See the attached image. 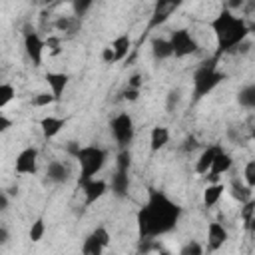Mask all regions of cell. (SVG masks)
I'll use <instances>...</instances> for the list:
<instances>
[{
	"label": "cell",
	"mask_w": 255,
	"mask_h": 255,
	"mask_svg": "<svg viewBox=\"0 0 255 255\" xmlns=\"http://www.w3.org/2000/svg\"><path fill=\"white\" fill-rule=\"evenodd\" d=\"M145 219H147V237H159L169 233L181 215V207L171 201L165 193L149 189L147 193V203L143 205Z\"/></svg>",
	"instance_id": "6da1fadb"
},
{
	"label": "cell",
	"mask_w": 255,
	"mask_h": 255,
	"mask_svg": "<svg viewBox=\"0 0 255 255\" xmlns=\"http://www.w3.org/2000/svg\"><path fill=\"white\" fill-rule=\"evenodd\" d=\"M209 28L215 34L217 40V50H215V60L225 54V52H233L241 42H245L247 34H249V26L245 24L243 18L235 16L229 8H223L211 22Z\"/></svg>",
	"instance_id": "7a4b0ae2"
},
{
	"label": "cell",
	"mask_w": 255,
	"mask_h": 255,
	"mask_svg": "<svg viewBox=\"0 0 255 255\" xmlns=\"http://www.w3.org/2000/svg\"><path fill=\"white\" fill-rule=\"evenodd\" d=\"M217 60H209V62H203L195 74H193V102H199L201 98H205L207 94H211L223 80H225V74H221L217 70Z\"/></svg>",
	"instance_id": "3957f363"
},
{
	"label": "cell",
	"mask_w": 255,
	"mask_h": 255,
	"mask_svg": "<svg viewBox=\"0 0 255 255\" xmlns=\"http://www.w3.org/2000/svg\"><path fill=\"white\" fill-rule=\"evenodd\" d=\"M80 163V177H78V185L94 179V175L104 167L106 163V149L98 147V145H86V147H80L74 155Z\"/></svg>",
	"instance_id": "277c9868"
},
{
	"label": "cell",
	"mask_w": 255,
	"mask_h": 255,
	"mask_svg": "<svg viewBox=\"0 0 255 255\" xmlns=\"http://www.w3.org/2000/svg\"><path fill=\"white\" fill-rule=\"evenodd\" d=\"M110 129H112V135L116 139V143L120 145V149H128V145L131 143L133 135H135V128H133V120L129 114L122 112L118 114L112 122H110Z\"/></svg>",
	"instance_id": "5b68a950"
},
{
	"label": "cell",
	"mask_w": 255,
	"mask_h": 255,
	"mask_svg": "<svg viewBox=\"0 0 255 255\" xmlns=\"http://www.w3.org/2000/svg\"><path fill=\"white\" fill-rule=\"evenodd\" d=\"M169 46H171V52L175 58H185V56L197 52V42L187 28L173 30L169 34Z\"/></svg>",
	"instance_id": "8992f818"
},
{
	"label": "cell",
	"mask_w": 255,
	"mask_h": 255,
	"mask_svg": "<svg viewBox=\"0 0 255 255\" xmlns=\"http://www.w3.org/2000/svg\"><path fill=\"white\" fill-rule=\"evenodd\" d=\"M24 48H26V54L32 60V64L34 66H40L46 46H44V40L40 38V34L34 28H30V26L24 28Z\"/></svg>",
	"instance_id": "52a82bcc"
},
{
	"label": "cell",
	"mask_w": 255,
	"mask_h": 255,
	"mask_svg": "<svg viewBox=\"0 0 255 255\" xmlns=\"http://www.w3.org/2000/svg\"><path fill=\"white\" fill-rule=\"evenodd\" d=\"M179 6V2H175V0H159L157 4H155V8H153V12H151V18H149V22H147V28H145V34L147 32H151L153 28H157L159 24H163L173 12H175V8Z\"/></svg>",
	"instance_id": "ba28073f"
},
{
	"label": "cell",
	"mask_w": 255,
	"mask_h": 255,
	"mask_svg": "<svg viewBox=\"0 0 255 255\" xmlns=\"http://www.w3.org/2000/svg\"><path fill=\"white\" fill-rule=\"evenodd\" d=\"M36 163H38V151H36V147H26V149H22L16 155L14 169L20 175H24V173H36Z\"/></svg>",
	"instance_id": "9c48e42d"
},
{
	"label": "cell",
	"mask_w": 255,
	"mask_h": 255,
	"mask_svg": "<svg viewBox=\"0 0 255 255\" xmlns=\"http://www.w3.org/2000/svg\"><path fill=\"white\" fill-rule=\"evenodd\" d=\"M231 163H233L231 155H229L227 151L219 149V151L215 153V157H213V161H211V167H209V171H207L205 175H207L211 181H217V177H219L221 173H225V171L231 169Z\"/></svg>",
	"instance_id": "30bf717a"
},
{
	"label": "cell",
	"mask_w": 255,
	"mask_h": 255,
	"mask_svg": "<svg viewBox=\"0 0 255 255\" xmlns=\"http://www.w3.org/2000/svg\"><path fill=\"white\" fill-rule=\"evenodd\" d=\"M82 187V191H84V197H86V205H92V203H96L106 191H108V183L104 181V179H90V181H86V183H82L80 185Z\"/></svg>",
	"instance_id": "8fae6325"
},
{
	"label": "cell",
	"mask_w": 255,
	"mask_h": 255,
	"mask_svg": "<svg viewBox=\"0 0 255 255\" xmlns=\"http://www.w3.org/2000/svg\"><path fill=\"white\" fill-rule=\"evenodd\" d=\"M44 78H46V82L50 86V94L54 96V102H60L62 100V94H64V90L68 86L70 76L64 74V72H48Z\"/></svg>",
	"instance_id": "7c38bea8"
},
{
	"label": "cell",
	"mask_w": 255,
	"mask_h": 255,
	"mask_svg": "<svg viewBox=\"0 0 255 255\" xmlns=\"http://www.w3.org/2000/svg\"><path fill=\"white\" fill-rule=\"evenodd\" d=\"M227 237H229L227 229L221 223H209L207 225V249L209 251H217L219 247H223Z\"/></svg>",
	"instance_id": "4fadbf2b"
},
{
	"label": "cell",
	"mask_w": 255,
	"mask_h": 255,
	"mask_svg": "<svg viewBox=\"0 0 255 255\" xmlns=\"http://www.w3.org/2000/svg\"><path fill=\"white\" fill-rule=\"evenodd\" d=\"M66 126V118H56V116H46L40 120V128L44 137H54L62 131V128Z\"/></svg>",
	"instance_id": "5bb4252c"
},
{
	"label": "cell",
	"mask_w": 255,
	"mask_h": 255,
	"mask_svg": "<svg viewBox=\"0 0 255 255\" xmlns=\"http://www.w3.org/2000/svg\"><path fill=\"white\" fill-rule=\"evenodd\" d=\"M46 175L54 183H66L68 177H70V167L66 163H62V161H50L48 169H46Z\"/></svg>",
	"instance_id": "9a60e30c"
},
{
	"label": "cell",
	"mask_w": 255,
	"mask_h": 255,
	"mask_svg": "<svg viewBox=\"0 0 255 255\" xmlns=\"http://www.w3.org/2000/svg\"><path fill=\"white\" fill-rule=\"evenodd\" d=\"M169 141V129L163 126H155L149 131V149L151 151H159L165 143Z\"/></svg>",
	"instance_id": "2e32d148"
},
{
	"label": "cell",
	"mask_w": 255,
	"mask_h": 255,
	"mask_svg": "<svg viewBox=\"0 0 255 255\" xmlns=\"http://www.w3.org/2000/svg\"><path fill=\"white\" fill-rule=\"evenodd\" d=\"M112 193L116 197H120V199L128 197V193H129V177H128V173L116 171L112 175Z\"/></svg>",
	"instance_id": "e0dca14e"
},
{
	"label": "cell",
	"mask_w": 255,
	"mask_h": 255,
	"mask_svg": "<svg viewBox=\"0 0 255 255\" xmlns=\"http://www.w3.org/2000/svg\"><path fill=\"white\" fill-rule=\"evenodd\" d=\"M110 48L114 50V60L120 62V60H124V58L128 56V52L131 50V40H129L128 34H122V36H118V38L112 42Z\"/></svg>",
	"instance_id": "ac0fdd59"
},
{
	"label": "cell",
	"mask_w": 255,
	"mask_h": 255,
	"mask_svg": "<svg viewBox=\"0 0 255 255\" xmlns=\"http://www.w3.org/2000/svg\"><path fill=\"white\" fill-rule=\"evenodd\" d=\"M151 54H153V58H155V60H165V58L173 56L171 46H169V40L159 38V36L151 38Z\"/></svg>",
	"instance_id": "d6986e66"
},
{
	"label": "cell",
	"mask_w": 255,
	"mask_h": 255,
	"mask_svg": "<svg viewBox=\"0 0 255 255\" xmlns=\"http://www.w3.org/2000/svg\"><path fill=\"white\" fill-rule=\"evenodd\" d=\"M217 151H219V147H205V149L201 151V155H199L197 161H195V171H197L199 175H205V173L209 171L211 161H213V157H215Z\"/></svg>",
	"instance_id": "ffe728a7"
},
{
	"label": "cell",
	"mask_w": 255,
	"mask_h": 255,
	"mask_svg": "<svg viewBox=\"0 0 255 255\" xmlns=\"http://www.w3.org/2000/svg\"><path fill=\"white\" fill-rule=\"evenodd\" d=\"M223 191H225L223 183H211V185H207L205 191H203V203H205V207H213L219 201V197L223 195Z\"/></svg>",
	"instance_id": "44dd1931"
},
{
	"label": "cell",
	"mask_w": 255,
	"mask_h": 255,
	"mask_svg": "<svg viewBox=\"0 0 255 255\" xmlns=\"http://www.w3.org/2000/svg\"><path fill=\"white\" fill-rule=\"evenodd\" d=\"M231 197L233 199H237L239 203H247L249 199H253L251 197V187H247V185H243L241 181H237V179H233L231 181Z\"/></svg>",
	"instance_id": "7402d4cb"
},
{
	"label": "cell",
	"mask_w": 255,
	"mask_h": 255,
	"mask_svg": "<svg viewBox=\"0 0 255 255\" xmlns=\"http://www.w3.org/2000/svg\"><path fill=\"white\" fill-rule=\"evenodd\" d=\"M237 100H239V106H243V108H249V110L255 108V86H253V84L245 86V88L239 92Z\"/></svg>",
	"instance_id": "603a6c76"
},
{
	"label": "cell",
	"mask_w": 255,
	"mask_h": 255,
	"mask_svg": "<svg viewBox=\"0 0 255 255\" xmlns=\"http://www.w3.org/2000/svg\"><path fill=\"white\" fill-rule=\"evenodd\" d=\"M104 253V247L96 241V237L90 233L86 239H84V243H82V255H102Z\"/></svg>",
	"instance_id": "cb8c5ba5"
},
{
	"label": "cell",
	"mask_w": 255,
	"mask_h": 255,
	"mask_svg": "<svg viewBox=\"0 0 255 255\" xmlns=\"http://www.w3.org/2000/svg\"><path fill=\"white\" fill-rule=\"evenodd\" d=\"M116 171H122V173H128L129 171V165H131V153L129 149H120L118 151V157H116Z\"/></svg>",
	"instance_id": "d4e9b609"
},
{
	"label": "cell",
	"mask_w": 255,
	"mask_h": 255,
	"mask_svg": "<svg viewBox=\"0 0 255 255\" xmlns=\"http://www.w3.org/2000/svg\"><path fill=\"white\" fill-rule=\"evenodd\" d=\"M44 231H46V225H44V219L42 217H38L34 223H32V227H30V239L34 241V243H38L42 237H44Z\"/></svg>",
	"instance_id": "484cf974"
},
{
	"label": "cell",
	"mask_w": 255,
	"mask_h": 255,
	"mask_svg": "<svg viewBox=\"0 0 255 255\" xmlns=\"http://www.w3.org/2000/svg\"><path fill=\"white\" fill-rule=\"evenodd\" d=\"M14 96H16L14 86H10V84H0V110H2L4 106H8Z\"/></svg>",
	"instance_id": "4316f807"
},
{
	"label": "cell",
	"mask_w": 255,
	"mask_h": 255,
	"mask_svg": "<svg viewBox=\"0 0 255 255\" xmlns=\"http://www.w3.org/2000/svg\"><path fill=\"white\" fill-rule=\"evenodd\" d=\"M253 211H255V201H253V199H249L247 203H243L241 217H243V221H245V227H247V229H251V225H253Z\"/></svg>",
	"instance_id": "83f0119b"
},
{
	"label": "cell",
	"mask_w": 255,
	"mask_h": 255,
	"mask_svg": "<svg viewBox=\"0 0 255 255\" xmlns=\"http://www.w3.org/2000/svg\"><path fill=\"white\" fill-rule=\"evenodd\" d=\"M92 6H94V2H92V0H76V2H72V8H74V16H76V18H82V16H86V12H88Z\"/></svg>",
	"instance_id": "f1b7e54d"
},
{
	"label": "cell",
	"mask_w": 255,
	"mask_h": 255,
	"mask_svg": "<svg viewBox=\"0 0 255 255\" xmlns=\"http://www.w3.org/2000/svg\"><path fill=\"white\" fill-rule=\"evenodd\" d=\"M243 179H245V185L247 187H255V161L251 159V161H247V165H245V169H243Z\"/></svg>",
	"instance_id": "f546056e"
},
{
	"label": "cell",
	"mask_w": 255,
	"mask_h": 255,
	"mask_svg": "<svg viewBox=\"0 0 255 255\" xmlns=\"http://www.w3.org/2000/svg\"><path fill=\"white\" fill-rule=\"evenodd\" d=\"M92 235L96 237V241L106 249L108 245H110V241H112V237H110V233H108V229L106 227H96L94 231H92Z\"/></svg>",
	"instance_id": "4dcf8cb0"
},
{
	"label": "cell",
	"mask_w": 255,
	"mask_h": 255,
	"mask_svg": "<svg viewBox=\"0 0 255 255\" xmlns=\"http://www.w3.org/2000/svg\"><path fill=\"white\" fill-rule=\"evenodd\" d=\"M179 255H203V247H201V243H197V241H187V243L181 247Z\"/></svg>",
	"instance_id": "1f68e13d"
},
{
	"label": "cell",
	"mask_w": 255,
	"mask_h": 255,
	"mask_svg": "<svg viewBox=\"0 0 255 255\" xmlns=\"http://www.w3.org/2000/svg\"><path fill=\"white\" fill-rule=\"evenodd\" d=\"M36 108H44V106H50V104H54V96L50 94V92H42V94H38L36 98H34V102H32Z\"/></svg>",
	"instance_id": "d6a6232c"
},
{
	"label": "cell",
	"mask_w": 255,
	"mask_h": 255,
	"mask_svg": "<svg viewBox=\"0 0 255 255\" xmlns=\"http://www.w3.org/2000/svg\"><path fill=\"white\" fill-rule=\"evenodd\" d=\"M179 100H181L179 90H171V92L167 94V100H165V110H167V112H173L175 106L179 104Z\"/></svg>",
	"instance_id": "836d02e7"
},
{
	"label": "cell",
	"mask_w": 255,
	"mask_h": 255,
	"mask_svg": "<svg viewBox=\"0 0 255 255\" xmlns=\"http://www.w3.org/2000/svg\"><path fill=\"white\" fill-rule=\"evenodd\" d=\"M141 76L139 74H133L129 80H128V88H131V90H139V86H141Z\"/></svg>",
	"instance_id": "e575fe53"
},
{
	"label": "cell",
	"mask_w": 255,
	"mask_h": 255,
	"mask_svg": "<svg viewBox=\"0 0 255 255\" xmlns=\"http://www.w3.org/2000/svg\"><path fill=\"white\" fill-rule=\"evenodd\" d=\"M102 60H104L106 64H114V62H116V60H114V50H112L110 46L102 50Z\"/></svg>",
	"instance_id": "d590c367"
},
{
	"label": "cell",
	"mask_w": 255,
	"mask_h": 255,
	"mask_svg": "<svg viewBox=\"0 0 255 255\" xmlns=\"http://www.w3.org/2000/svg\"><path fill=\"white\" fill-rule=\"evenodd\" d=\"M44 46L52 48V52H54V54H58V52H60V40H58V38H48V40L44 42Z\"/></svg>",
	"instance_id": "8d00e7d4"
},
{
	"label": "cell",
	"mask_w": 255,
	"mask_h": 255,
	"mask_svg": "<svg viewBox=\"0 0 255 255\" xmlns=\"http://www.w3.org/2000/svg\"><path fill=\"white\" fill-rule=\"evenodd\" d=\"M10 128H12V120L0 114V133H4V131H8Z\"/></svg>",
	"instance_id": "74e56055"
},
{
	"label": "cell",
	"mask_w": 255,
	"mask_h": 255,
	"mask_svg": "<svg viewBox=\"0 0 255 255\" xmlns=\"http://www.w3.org/2000/svg\"><path fill=\"white\" fill-rule=\"evenodd\" d=\"M137 96H139V90H131V88H128V90L124 92V98H126L128 102H135Z\"/></svg>",
	"instance_id": "f35d334b"
},
{
	"label": "cell",
	"mask_w": 255,
	"mask_h": 255,
	"mask_svg": "<svg viewBox=\"0 0 255 255\" xmlns=\"http://www.w3.org/2000/svg\"><path fill=\"white\" fill-rule=\"evenodd\" d=\"M8 239H10V231L4 225H0V245H6Z\"/></svg>",
	"instance_id": "ab89813d"
},
{
	"label": "cell",
	"mask_w": 255,
	"mask_h": 255,
	"mask_svg": "<svg viewBox=\"0 0 255 255\" xmlns=\"http://www.w3.org/2000/svg\"><path fill=\"white\" fill-rule=\"evenodd\" d=\"M197 147V139L193 137V135H189L187 139H185V145H183V149H195Z\"/></svg>",
	"instance_id": "60d3db41"
},
{
	"label": "cell",
	"mask_w": 255,
	"mask_h": 255,
	"mask_svg": "<svg viewBox=\"0 0 255 255\" xmlns=\"http://www.w3.org/2000/svg\"><path fill=\"white\" fill-rule=\"evenodd\" d=\"M6 207H8V195L0 189V211H4Z\"/></svg>",
	"instance_id": "b9f144b4"
},
{
	"label": "cell",
	"mask_w": 255,
	"mask_h": 255,
	"mask_svg": "<svg viewBox=\"0 0 255 255\" xmlns=\"http://www.w3.org/2000/svg\"><path fill=\"white\" fill-rule=\"evenodd\" d=\"M155 249H157V251H159V255H171V253H169V251H167V249H163V247H161V245H157V247H155Z\"/></svg>",
	"instance_id": "7bdbcfd3"
},
{
	"label": "cell",
	"mask_w": 255,
	"mask_h": 255,
	"mask_svg": "<svg viewBox=\"0 0 255 255\" xmlns=\"http://www.w3.org/2000/svg\"><path fill=\"white\" fill-rule=\"evenodd\" d=\"M8 193H10V195H18V187H10Z\"/></svg>",
	"instance_id": "ee69618b"
}]
</instances>
